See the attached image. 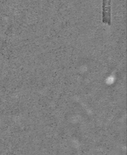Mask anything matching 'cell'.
<instances>
[{
    "mask_svg": "<svg viewBox=\"0 0 127 155\" xmlns=\"http://www.w3.org/2000/svg\"><path fill=\"white\" fill-rule=\"evenodd\" d=\"M111 3L110 0H103L102 4V21L111 25Z\"/></svg>",
    "mask_w": 127,
    "mask_h": 155,
    "instance_id": "obj_1",
    "label": "cell"
}]
</instances>
